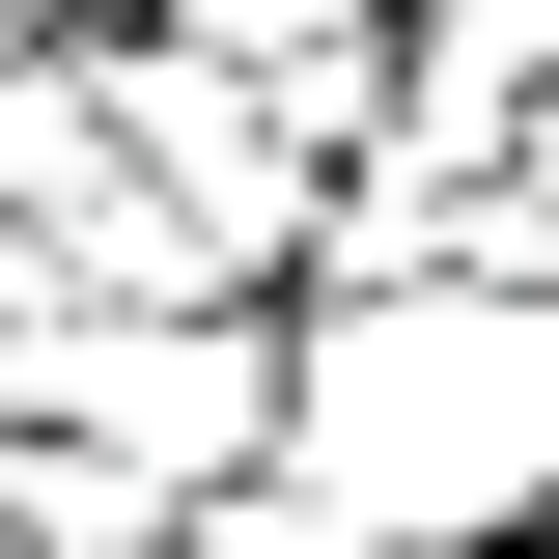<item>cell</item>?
Segmentation results:
<instances>
[{
  "label": "cell",
  "mask_w": 559,
  "mask_h": 559,
  "mask_svg": "<svg viewBox=\"0 0 559 559\" xmlns=\"http://www.w3.org/2000/svg\"><path fill=\"white\" fill-rule=\"evenodd\" d=\"M280 503H336L364 559H532L559 503V280H392V308H280Z\"/></svg>",
  "instance_id": "1"
},
{
  "label": "cell",
  "mask_w": 559,
  "mask_h": 559,
  "mask_svg": "<svg viewBox=\"0 0 559 559\" xmlns=\"http://www.w3.org/2000/svg\"><path fill=\"white\" fill-rule=\"evenodd\" d=\"M168 57H197L280 168H364V140H392V0H197Z\"/></svg>",
  "instance_id": "2"
},
{
  "label": "cell",
  "mask_w": 559,
  "mask_h": 559,
  "mask_svg": "<svg viewBox=\"0 0 559 559\" xmlns=\"http://www.w3.org/2000/svg\"><path fill=\"white\" fill-rule=\"evenodd\" d=\"M84 197H112V28L0 57V224H84Z\"/></svg>",
  "instance_id": "3"
},
{
  "label": "cell",
  "mask_w": 559,
  "mask_h": 559,
  "mask_svg": "<svg viewBox=\"0 0 559 559\" xmlns=\"http://www.w3.org/2000/svg\"><path fill=\"white\" fill-rule=\"evenodd\" d=\"M84 28H197V0H84Z\"/></svg>",
  "instance_id": "4"
},
{
  "label": "cell",
  "mask_w": 559,
  "mask_h": 559,
  "mask_svg": "<svg viewBox=\"0 0 559 559\" xmlns=\"http://www.w3.org/2000/svg\"><path fill=\"white\" fill-rule=\"evenodd\" d=\"M112 559H197V532H112Z\"/></svg>",
  "instance_id": "5"
},
{
  "label": "cell",
  "mask_w": 559,
  "mask_h": 559,
  "mask_svg": "<svg viewBox=\"0 0 559 559\" xmlns=\"http://www.w3.org/2000/svg\"><path fill=\"white\" fill-rule=\"evenodd\" d=\"M532 532H559V503H532Z\"/></svg>",
  "instance_id": "6"
}]
</instances>
